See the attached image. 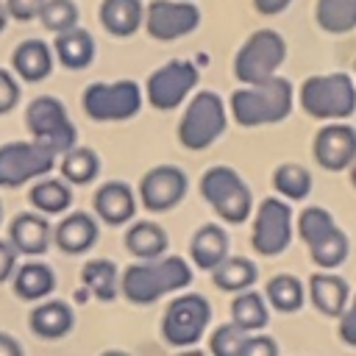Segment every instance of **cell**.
Here are the masks:
<instances>
[{"instance_id": "1", "label": "cell", "mask_w": 356, "mask_h": 356, "mask_svg": "<svg viewBox=\"0 0 356 356\" xmlns=\"http://www.w3.org/2000/svg\"><path fill=\"white\" fill-rule=\"evenodd\" d=\"M189 284H192V267L181 256L134 261L120 273V292L136 306H150L164 295L178 292Z\"/></svg>"}, {"instance_id": "2", "label": "cell", "mask_w": 356, "mask_h": 356, "mask_svg": "<svg viewBox=\"0 0 356 356\" xmlns=\"http://www.w3.org/2000/svg\"><path fill=\"white\" fill-rule=\"evenodd\" d=\"M292 106H295V86L281 75L264 83L239 86L228 97V111L234 122L242 128H261V125L284 122L292 114Z\"/></svg>"}, {"instance_id": "3", "label": "cell", "mask_w": 356, "mask_h": 356, "mask_svg": "<svg viewBox=\"0 0 356 356\" xmlns=\"http://www.w3.org/2000/svg\"><path fill=\"white\" fill-rule=\"evenodd\" d=\"M300 108L323 122H345L356 111V83L348 72L309 75L298 89Z\"/></svg>"}, {"instance_id": "4", "label": "cell", "mask_w": 356, "mask_h": 356, "mask_svg": "<svg viewBox=\"0 0 356 356\" xmlns=\"http://www.w3.org/2000/svg\"><path fill=\"white\" fill-rule=\"evenodd\" d=\"M228 128V106L225 100L211 92V89H200L189 97L181 122H178V142L186 150H206L211 147Z\"/></svg>"}, {"instance_id": "5", "label": "cell", "mask_w": 356, "mask_h": 356, "mask_svg": "<svg viewBox=\"0 0 356 356\" xmlns=\"http://www.w3.org/2000/svg\"><path fill=\"white\" fill-rule=\"evenodd\" d=\"M284 58H286L284 36L275 28H259L239 44L234 56V78L242 86L264 83L278 75Z\"/></svg>"}, {"instance_id": "6", "label": "cell", "mask_w": 356, "mask_h": 356, "mask_svg": "<svg viewBox=\"0 0 356 356\" xmlns=\"http://www.w3.org/2000/svg\"><path fill=\"white\" fill-rule=\"evenodd\" d=\"M200 195L214 209V214L225 222H245L253 214V195L250 186L234 167L214 164L200 175Z\"/></svg>"}, {"instance_id": "7", "label": "cell", "mask_w": 356, "mask_h": 356, "mask_svg": "<svg viewBox=\"0 0 356 356\" xmlns=\"http://www.w3.org/2000/svg\"><path fill=\"white\" fill-rule=\"evenodd\" d=\"M295 225H298V234L306 242L309 256L317 267L334 270L348 259V250H350L348 234L334 222L331 211H325L320 206H306Z\"/></svg>"}, {"instance_id": "8", "label": "cell", "mask_w": 356, "mask_h": 356, "mask_svg": "<svg viewBox=\"0 0 356 356\" xmlns=\"http://www.w3.org/2000/svg\"><path fill=\"white\" fill-rule=\"evenodd\" d=\"M25 128L31 134V142L47 147L53 156L67 153L78 145L75 125L64 108V103L53 95H39L25 108Z\"/></svg>"}, {"instance_id": "9", "label": "cell", "mask_w": 356, "mask_h": 356, "mask_svg": "<svg viewBox=\"0 0 356 356\" xmlns=\"http://www.w3.org/2000/svg\"><path fill=\"white\" fill-rule=\"evenodd\" d=\"M145 103V92L136 81H95L83 89L81 106L95 122H122L139 114Z\"/></svg>"}, {"instance_id": "10", "label": "cell", "mask_w": 356, "mask_h": 356, "mask_svg": "<svg viewBox=\"0 0 356 356\" xmlns=\"http://www.w3.org/2000/svg\"><path fill=\"white\" fill-rule=\"evenodd\" d=\"M211 323V306L200 292H181L161 314V337L172 348H192Z\"/></svg>"}, {"instance_id": "11", "label": "cell", "mask_w": 356, "mask_h": 356, "mask_svg": "<svg viewBox=\"0 0 356 356\" xmlns=\"http://www.w3.org/2000/svg\"><path fill=\"white\" fill-rule=\"evenodd\" d=\"M200 81V72L192 61L172 58L161 67H156L145 81V100L156 111H172L186 103V97L195 92Z\"/></svg>"}, {"instance_id": "12", "label": "cell", "mask_w": 356, "mask_h": 356, "mask_svg": "<svg viewBox=\"0 0 356 356\" xmlns=\"http://www.w3.org/2000/svg\"><path fill=\"white\" fill-rule=\"evenodd\" d=\"M292 231H295V217L289 203L278 197H264L253 217V231H250L253 250L259 256H278L289 248Z\"/></svg>"}, {"instance_id": "13", "label": "cell", "mask_w": 356, "mask_h": 356, "mask_svg": "<svg viewBox=\"0 0 356 356\" xmlns=\"http://www.w3.org/2000/svg\"><path fill=\"white\" fill-rule=\"evenodd\" d=\"M56 167V156L36 142L0 145V186L14 189L33 178H44Z\"/></svg>"}, {"instance_id": "14", "label": "cell", "mask_w": 356, "mask_h": 356, "mask_svg": "<svg viewBox=\"0 0 356 356\" xmlns=\"http://www.w3.org/2000/svg\"><path fill=\"white\" fill-rule=\"evenodd\" d=\"M145 33L156 42H175L197 31L200 8L192 0H150L145 6Z\"/></svg>"}, {"instance_id": "15", "label": "cell", "mask_w": 356, "mask_h": 356, "mask_svg": "<svg viewBox=\"0 0 356 356\" xmlns=\"http://www.w3.org/2000/svg\"><path fill=\"white\" fill-rule=\"evenodd\" d=\"M186 172L175 164H159L153 170H147L139 181V203L153 211V214H161V211H170L175 209L184 195H186Z\"/></svg>"}, {"instance_id": "16", "label": "cell", "mask_w": 356, "mask_h": 356, "mask_svg": "<svg viewBox=\"0 0 356 356\" xmlns=\"http://www.w3.org/2000/svg\"><path fill=\"white\" fill-rule=\"evenodd\" d=\"M314 161L328 172H342L356 159V128L348 122H328L314 134Z\"/></svg>"}, {"instance_id": "17", "label": "cell", "mask_w": 356, "mask_h": 356, "mask_svg": "<svg viewBox=\"0 0 356 356\" xmlns=\"http://www.w3.org/2000/svg\"><path fill=\"white\" fill-rule=\"evenodd\" d=\"M50 239H53V228L44 214L22 211L8 225V242L22 256H42L50 248Z\"/></svg>"}, {"instance_id": "18", "label": "cell", "mask_w": 356, "mask_h": 356, "mask_svg": "<svg viewBox=\"0 0 356 356\" xmlns=\"http://www.w3.org/2000/svg\"><path fill=\"white\" fill-rule=\"evenodd\" d=\"M95 214L106 225H125L136 214V195L122 181H106L95 192Z\"/></svg>"}, {"instance_id": "19", "label": "cell", "mask_w": 356, "mask_h": 356, "mask_svg": "<svg viewBox=\"0 0 356 356\" xmlns=\"http://www.w3.org/2000/svg\"><path fill=\"white\" fill-rule=\"evenodd\" d=\"M11 72L25 83H42L53 72V47L44 39H22L11 53Z\"/></svg>"}, {"instance_id": "20", "label": "cell", "mask_w": 356, "mask_h": 356, "mask_svg": "<svg viewBox=\"0 0 356 356\" xmlns=\"http://www.w3.org/2000/svg\"><path fill=\"white\" fill-rule=\"evenodd\" d=\"M97 22L106 33L117 39L134 36L145 22V3L142 0H100Z\"/></svg>"}, {"instance_id": "21", "label": "cell", "mask_w": 356, "mask_h": 356, "mask_svg": "<svg viewBox=\"0 0 356 356\" xmlns=\"http://www.w3.org/2000/svg\"><path fill=\"white\" fill-rule=\"evenodd\" d=\"M309 298L314 303V309L325 317H339L350 300V286L342 275L320 270L309 278Z\"/></svg>"}, {"instance_id": "22", "label": "cell", "mask_w": 356, "mask_h": 356, "mask_svg": "<svg viewBox=\"0 0 356 356\" xmlns=\"http://www.w3.org/2000/svg\"><path fill=\"white\" fill-rule=\"evenodd\" d=\"M50 47H53V56L58 58V64L67 70H86L95 61V36L81 25H75L64 33H56Z\"/></svg>"}, {"instance_id": "23", "label": "cell", "mask_w": 356, "mask_h": 356, "mask_svg": "<svg viewBox=\"0 0 356 356\" xmlns=\"http://www.w3.org/2000/svg\"><path fill=\"white\" fill-rule=\"evenodd\" d=\"M28 325L42 339H61L75 325V312L64 300H39V306L28 314Z\"/></svg>"}, {"instance_id": "24", "label": "cell", "mask_w": 356, "mask_h": 356, "mask_svg": "<svg viewBox=\"0 0 356 356\" xmlns=\"http://www.w3.org/2000/svg\"><path fill=\"white\" fill-rule=\"evenodd\" d=\"M53 239L64 253H86L97 239V220L86 211H72L53 228Z\"/></svg>"}, {"instance_id": "25", "label": "cell", "mask_w": 356, "mask_h": 356, "mask_svg": "<svg viewBox=\"0 0 356 356\" xmlns=\"http://www.w3.org/2000/svg\"><path fill=\"white\" fill-rule=\"evenodd\" d=\"M189 256L192 264L211 273L222 259H228V234L222 225L217 222H206L195 231L192 242H189Z\"/></svg>"}, {"instance_id": "26", "label": "cell", "mask_w": 356, "mask_h": 356, "mask_svg": "<svg viewBox=\"0 0 356 356\" xmlns=\"http://www.w3.org/2000/svg\"><path fill=\"white\" fill-rule=\"evenodd\" d=\"M11 284L17 298L39 303V300H47V295L56 289V273L44 261H25V264H17Z\"/></svg>"}, {"instance_id": "27", "label": "cell", "mask_w": 356, "mask_h": 356, "mask_svg": "<svg viewBox=\"0 0 356 356\" xmlns=\"http://www.w3.org/2000/svg\"><path fill=\"white\" fill-rule=\"evenodd\" d=\"M170 239H167V231L159 225V222H131L128 231H125V248L131 256H136L139 261H150V259H159L164 256Z\"/></svg>"}, {"instance_id": "28", "label": "cell", "mask_w": 356, "mask_h": 356, "mask_svg": "<svg viewBox=\"0 0 356 356\" xmlns=\"http://www.w3.org/2000/svg\"><path fill=\"white\" fill-rule=\"evenodd\" d=\"M256 278H259V270L245 256H228L211 270V284L222 292H231V295L250 289L256 284Z\"/></svg>"}, {"instance_id": "29", "label": "cell", "mask_w": 356, "mask_h": 356, "mask_svg": "<svg viewBox=\"0 0 356 356\" xmlns=\"http://www.w3.org/2000/svg\"><path fill=\"white\" fill-rule=\"evenodd\" d=\"M314 22L331 36L356 31V0H314Z\"/></svg>"}, {"instance_id": "30", "label": "cell", "mask_w": 356, "mask_h": 356, "mask_svg": "<svg viewBox=\"0 0 356 356\" xmlns=\"http://www.w3.org/2000/svg\"><path fill=\"white\" fill-rule=\"evenodd\" d=\"M270 320V312H267V300L264 295H259L256 289H245V292H236L234 300H231V323L248 334L253 331H261Z\"/></svg>"}, {"instance_id": "31", "label": "cell", "mask_w": 356, "mask_h": 356, "mask_svg": "<svg viewBox=\"0 0 356 356\" xmlns=\"http://www.w3.org/2000/svg\"><path fill=\"white\" fill-rule=\"evenodd\" d=\"M28 200L39 214H64L72 203V189L61 178H42L31 186Z\"/></svg>"}, {"instance_id": "32", "label": "cell", "mask_w": 356, "mask_h": 356, "mask_svg": "<svg viewBox=\"0 0 356 356\" xmlns=\"http://www.w3.org/2000/svg\"><path fill=\"white\" fill-rule=\"evenodd\" d=\"M81 281L97 300H114L120 295V270L111 259L86 261L81 270Z\"/></svg>"}, {"instance_id": "33", "label": "cell", "mask_w": 356, "mask_h": 356, "mask_svg": "<svg viewBox=\"0 0 356 356\" xmlns=\"http://www.w3.org/2000/svg\"><path fill=\"white\" fill-rule=\"evenodd\" d=\"M264 300L267 306H273L275 312H284V314H292L303 306L306 300V286L300 284V278L289 275V273H278L267 281V289H264Z\"/></svg>"}, {"instance_id": "34", "label": "cell", "mask_w": 356, "mask_h": 356, "mask_svg": "<svg viewBox=\"0 0 356 356\" xmlns=\"http://www.w3.org/2000/svg\"><path fill=\"white\" fill-rule=\"evenodd\" d=\"M58 170H61V181L83 186V184H89L92 178H97V172H100V156H97L92 147L75 145V147H70L67 153H61Z\"/></svg>"}, {"instance_id": "35", "label": "cell", "mask_w": 356, "mask_h": 356, "mask_svg": "<svg viewBox=\"0 0 356 356\" xmlns=\"http://www.w3.org/2000/svg\"><path fill=\"white\" fill-rule=\"evenodd\" d=\"M273 189L284 200H306L309 192H312V175H309L306 167H300L295 161L278 164L273 170Z\"/></svg>"}, {"instance_id": "36", "label": "cell", "mask_w": 356, "mask_h": 356, "mask_svg": "<svg viewBox=\"0 0 356 356\" xmlns=\"http://www.w3.org/2000/svg\"><path fill=\"white\" fill-rule=\"evenodd\" d=\"M36 19L42 22L44 31L64 33V31H70V28L78 25L81 11H78V3L75 0H44V6H42V11H39Z\"/></svg>"}, {"instance_id": "37", "label": "cell", "mask_w": 356, "mask_h": 356, "mask_svg": "<svg viewBox=\"0 0 356 356\" xmlns=\"http://www.w3.org/2000/svg\"><path fill=\"white\" fill-rule=\"evenodd\" d=\"M245 339H248V331L236 328L234 323L217 325V328L211 331V339H209L211 356H239V353H242Z\"/></svg>"}, {"instance_id": "38", "label": "cell", "mask_w": 356, "mask_h": 356, "mask_svg": "<svg viewBox=\"0 0 356 356\" xmlns=\"http://www.w3.org/2000/svg\"><path fill=\"white\" fill-rule=\"evenodd\" d=\"M19 103V81L11 70L0 67V114H8Z\"/></svg>"}, {"instance_id": "39", "label": "cell", "mask_w": 356, "mask_h": 356, "mask_svg": "<svg viewBox=\"0 0 356 356\" xmlns=\"http://www.w3.org/2000/svg\"><path fill=\"white\" fill-rule=\"evenodd\" d=\"M6 6V14L8 19H17V22H31L39 17L44 0H3Z\"/></svg>"}, {"instance_id": "40", "label": "cell", "mask_w": 356, "mask_h": 356, "mask_svg": "<svg viewBox=\"0 0 356 356\" xmlns=\"http://www.w3.org/2000/svg\"><path fill=\"white\" fill-rule=\"evenodd\" d=\"M239 356H278V342L267 334H248Z\"/></svg>"}, {"instance_id": "41", "label": "cell", "mask_w": 356, "mask_h": 356, "mask_svg": "<svg viewBox=\"0 0 356 356\" xmlns=\"http://www.w3.org/2000/svg\"><path fill=\"white\" fill-rule=\"evenodd\" d=\"M337 331H339V339H342L345 345L356 348V295H350L345 312L339 314V328H337Z\"/></svg>"}, {"instance_id": "42", "label": "cell", "mask_w": 356, "mask_h": 356, "mask_svg": "<svg viewBox=\"0 0 356 356\" xmlns=\"http://www.w3.org/2000/svg\"><path fill=\"white\" fill-rule=\"evenodd\" d=\"M17 270V250L8 239H0V284H6Z\"/></svg>"}, {"instance_id": "43", "label": "cell", "mask_w": 356, "mask_h": 356, "mask_svg": "<svg viewBox=\"0 0 356 356\" xmlns=\"http://www.w3.org/2000/svg\"><path fill=\"white\" fill-rule=\"evenodd\" d=\"M250 3H253L256 14H261V17H275V14H284V11L292 6V0H250Z\"/></svg>"}, {"instance_id": "44", "label": "cell", "mask_w": 356, "mask_h": 356, "mask_svg": "<svg viewBox=\"0 0 356 356\" xmlns=\"http://www.w3.org/2000/svg\"><path fill=\"white\" fill-rule=\"evenodd\" d=\"M0 356H22V345L3 331H0Z\"/></svg>"}, {"instance_id": "45", "label": "cell", "mask_w": 356, "mask_h": 356, "mask_svg": "<svg viewBox=\"0 0 356 356\" xmlns=\"http://www.w3.org/2000/svg\"><path fill=\"white\" fill-rule=\"evenodd\" d=\"M6 25H8V14H6V6H3V0H0V33L6 31Z\"/></svg>"}, {"instance_id": "46", "label": "cell", "mask_w": 356, "mask_h": 356, "mask_svg": "<svg viewBox=\"0 0 356 356\" xmlns=\"http://www.w3.org/2000/svg\"><path fill=\"white\" fill-rule=\"evenodd\" d=\"M178 356H206V353L203 350H195V348H184Z\"/></svg>"}, {"instance_id": "47", "label": "cell", "mask_w": 356, "mask_h": 356, "mask_svg": "<svg viewBox=\"0 0 356 356\" xmlns=\"http://www.w3.org/2000/svg\"><path fill=\"white\" fill-rule=\"evenodd\" d=\"M348 172H350V184H353V189H356V159H353V164L348 167Z\"/></svg>"}, {"instance_id": "48", "label": "cell", "mask_w": 356, "mask_h": 356, "mask_svg": "<svg viewBox=\"0 0 356 356\" xmlns=\"http://www.w3.org/2000/svg\"><path fill=\"white\" fill-rule=\"evenodd\" d=\"M103 356H128V353H125V350H106Z\"/></svg>"}, {"instance_id": "49", "label": "cell", "mask_w": 356, "mask_h": 356, "mask_svg": "<svg viewBox=\"0 0 356 356\" xmlns=\"http://www.w3.org/2000/svg\"><path fill=\"white\" fill-rule=\"evenodd\" d=\"M0 222H3V206H0Z\"/></svg>"}, {"instance_id": "50", "label": "cell", "mask_w": 356, "mask_h": 356, "mask_svg": "<svg viewBox=\"0 0 356 356\" xmlns=\"http://www.w3.org/2000/svg\"><path fill=\"white\" fill-rule=\"evenodd\" d=\"M353 70H356V64H353Z\"/></svg>"}]
</instances>
